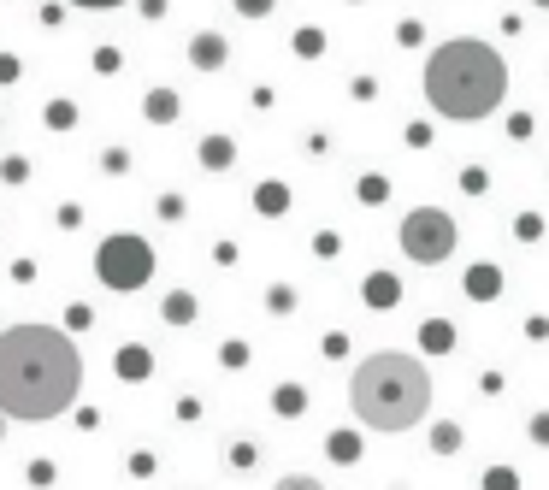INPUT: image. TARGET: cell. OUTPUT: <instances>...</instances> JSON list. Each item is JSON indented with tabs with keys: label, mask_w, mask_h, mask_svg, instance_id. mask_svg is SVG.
I'll return each mask as SVG.
<instances>
[{
	"label": "cell",
	"mask_w": 549,
	"mask_h": 490,
	"mask_svg": "<svg viewBox=\"0 0 549 490\" xmlns=\"http://www.w3.org/2000/svg\"><path fill=\"white\" fill-rule=\"evenodd\" d=\"M396 243H402V254H408L414 266H443V260L455 254V243H461V231H455V219H449L443 207H414V213L402 219Z\"/></svg>",
	"instance_id": "5b68a950"
},
{
	"label": "cell",
	"mask_w": 549,
	"mask_h": 490,
	"mask_svg": "<svg viewBox=\"0 0 549 490\" xmlns=\"http://www.w3.org/2000/svg\"><path fill=\"white\" fill-rule=\"evenodd\" d=\"M532 6H544V12H549V0H532Z\"/></svg>",
	"instance_id": "44dd1931"
},
{
	"label": "cell",
	"mask_w": 549,
	"mask_h": 490,
	"mask_svg": "<svg viewBox=\"0 0 549 490\" xmlns=\"http://www.w3.org/2000/svg\"><path fill=\"white\" fill-rule=\"evenodd\" d=\"M71 6H83V12H113V6H124V0H71Z\"/></svg>",
	"instance_id": "d6986e66"
},
{
	"label": "cell",
	"mask_w": 549,
	"mask_h": 490,
	"mask_svg": "<svg viewBox=\"0 0 549 490\" xmlns=\"http://www.w3.org/2000/svg\"><path fill=\"white\" fill-rule=\"evenodd\" d=\"M95 278H101L107 290H119V296L142 290V284L154 278V248L142 243V237H130V231L101 237V248H95Z\"/></svg>",
	"instance_id": "277c9868"
},
{
	"label": "cell",
	"mask_w": 549,
	"mask_h": 490,
	"mask_svg": "<svg viewBox=\"0 0 549 490\" xmlns=\"http://www.w3.org/2000/svg\"><path fill=\"white\" fill-rule=\"evenodd\" d=\"M225 60H231V42H225L219 30H201V36L189 42V65H195V71H219Z\"/></svg>",
	"instance_id": "8992f818"
},
{
	"label": "cell",
	"mask_w": 549,
	"mask_h": 490,
	"mask_svg": "<svg viewBox=\"0 0 549 490\" xmlns=\"http://www.w3.org/2000/svg\"><path fill=\"white\" fill-rule=\"evenodd\" d=\"M532 437H538V443H549V414H538V420H532Z\"/></svg>",
	"instance_id": "ffe728a7"
},
{
	"label": "cell",
	"mask_w": 549,
	"mask_h": 490,
	"mask_svg": "<svg viewBox=\"0 0 549 490\" xmlns=\"http://www.w3.org/2000/svg\"><path fill=\"white\" fill-rule=\"evenodd\" d=\"M449 343H455V337H449V325H443V319H431V325H426V349H449Z\"/></svg>",
	"instance_id": "2e32d148"
},
{
	"label": "cell",
	"mask_w": 549,
	"mask_h": 490,
	"mask_svg": "<svg viewBox=\"0 0 549 490\" xmlns=\"http://www.w3.org/2000/svg\"><path fill=\"white\" fill-rule=\"evenodd\" d=\"M0 420H6V414H0ZM0 431H6V426H0Z\"/></svg>",
	"instance_id": "7402d4cb"
},
{
	"label": "cell",
	"mask_w": 549,
	"mask_h": 490,
	"mask_svg": "<svg viewBox=\"0 0 549 490\" xmlns=\"http://www.w3.org/2000/svg\"><path fill=\"white\" fill-rule=\"evenodd\" d=\"M296 54H302V60H319V54H325V36H319V30H302V36H296Z\"/></svg>",
	"instance_id": "7c38bea8"
},
{
	"label": "cell",
	"mask_w": 549,
	"mask_h": 490,
	"mask_svg": "<svg viewBox=\"0 0 549 490\" xmlns=\"http://www.w3.org/2000/svg\"><path fill=\"white\" fill-rule=\"evenodd\" d=\"M349 408L372 431H408L431 414V372L402 349H378L349 372Z\"/></svg>",
	"instance_id": "3957f363"
},
{
	"label": "cell",
	"mask_w": 549,
	"mask_h": 490,
	"mask_svg": "<svg viewBox=\"0 0 549 490\" xmlns=\"http://www.w3.org/2000/svg\"><path fill=\"white\" fill-rule=\"evenodd\" d=\"M485 490H520V473H514V467H490Z\"/></svg>",
	"instance_id": "5bb4252c"
},
{
	"label": "cell",
	"mask_w": 549,
	"mask_h": 490,
	"mask_svg": "<svg viewBox=\"0 0 549 490\" xmlns=\"http://www.w3.org/2000/svg\"><path fill=\"white\" fill-rule=\"evenodd\" d=\"M272 6H278V0H237V12H243V18H266Z\"/></svg>",
	"instance_id": "ac0fdd59"
},
{
	"label": "cell",
	"mask_w": 549,
	"mask_h": 490,
	"mask_svg": "<svg viewBox=\"0 0 549 490\" xmlns=\"http://www.w3.org/2000/svg\"><path fill=\"white\" fill-rule=\"evenodd\" d=\"M254 207H260V213H284V207H290V195H284V184H260V189H254Z\"/></svg>",
	"instance_id": "30bf717a"
},
{
	"label": "cell",
	"mask_w": 549,
	"mask_h": 490,
	"mask_svg": "<svg viewBox=\"0 0 549 490\" xmlns=\"http://www.w3.org/2000/svg\"><path fill=\"white\" fill-rule=\"evenodd\" d=\"M272 490H325V485H319L313 473H284V479H278Z\"/></svg>",
	"instance_id": "9a60e30c"
},
{
	"label": "cell",
	"mask_w": 549,
	"mask_h": 490,
	"mask_svg": "<svg viewBox=\"0 0 549 490\" xmlns=\"http://www.w3.org/2000/svg\"><path fill=\"white\" fill-rule=\"evenodd\" d=\"M366 302L390 307V302H396V278H390V272H372V278H366Z\"/></svg>",
	"instance_id": "9c48e42d"
},
{
	"label": "cell",
	"mask_w": 549,
	"mask_h": 490,
	"mask_svg": "<svg viewBox=\"0 0 549 490\" xmlns=\"http://www.w3.org/2000/svg\"><path fill=\"white\" fill-rule=\"evenodd\" d=\"M148 119H154V124L178 119V95H166V89H154V101H148Z\"/></svg>",
	"instance_id": "8fae6325"
},
{
	"label": "cell",
	"mask_w": 549,
	"mask_h": 490,
	"mask_svg": "<svg viewBox=\"0 0 549 490\" xmlns=\"http://www.w3.org/2000/svg\"><path fill=\"white\" fill-rule=\"evenodd\" d=\"M83 390V355L54 325L0 331V414L6 420H60Z\"/></svg>",
	"instance_id": "6da1fadb"
},
{
	"label": "cell",
	"mask_w": 549,
	"mask_h": 490,
	"mask_svg": "<svg viewBox=\"0 0 549 490\" xmlns=\"http://www.w3.org/2000/svg\"><path fill=\"white\" fill-rule=\"evenodd\" d=\"M496 290H502V272H496V266H473V272H467V296H473V302H490Z\"/></svg>",
	"instance_id": "ba28073f"
},
{
	"label": "cell",
	"mask_w": 549,
	"mask_h": 490,
	"mask_svg": "<svg viewBox=\"0 0 549 490\" xmlns=\"http://www.w3.org/2000/svg\"><path fill=\"white\" fill-rule=\"evenodd\" d=\"M426 101L437 119H455V124H479L502 107L508 95V65L502 54L479 42V36H455L443 48H431L426 60Z\"/></svg>",
	"instance_id": "7a4b0ae2"
},
{
	"label": "cell",
	"mask_w": 549,
	"mask_h": 490,
	"mask_svg": "<svg viewBox=\"0 0 549 490\" xmlns=\"http://www.w3.org/2000/svg\"><path fill=\"white\" fill-rule=\"evenodd\" d=\"M119 372H124V378H142V372H148V355H142V349H124Z\"/></svg>",
	"instance_id": "4fadbf2b"
},
{
	"label": "cell",
	"mask_w": 549,
	"mask_h": 490,
	"mask_svg": "<svg viewBox=\"0 0 549 490\" xmlns=\"http://www.w3.org/2000/svg\"><path fill=\"white\" fill-rule=\"evenodd\" d=\"M189 313H195V302H189V296H166V319H189Z\"/></svg>",
	"instance_id": "e0dca14e"
},
{
	"label": "cell",
	"mask_w": 549,
	"mask_h": 490,
	"mask_svg": "<svg viewBox=\"0 0 549 490\" xmlns=\"http://www.w3.org/2000/svg\"><path fill=\"white\" fill-rule=\"evenodd\" d=\"M231 160H237V142H231V136H207V142H201V166H207V172H225Z\"/></svg>",
	"instance_id": "52a82bcc"
}]
</instances>
